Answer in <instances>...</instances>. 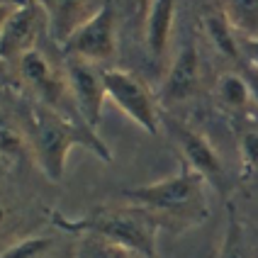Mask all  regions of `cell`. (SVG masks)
Listing matches in <instances>:
<instances>
[{
  "instance_id": "obj_1",
  "label": "cell",
  "mask_w": 258,
  "mask_h": 258,
  "mask_svg": "<svg viewBox=\"0 0 258 258\" xmlns=\"http://www.w3.org/2000/svg\"><path fill=\"white\" fill-rule=\"evenodd\" d=\"M29 122H32V149H34L37 163L42 166L46 178L54 183L61 180L66 168V156L73 146H86L102 161L107 163L112 161L110 149L95 134V129L88 127L83 119L61 115L56 110L37 102L29 112Z\"/></svg>"
},
{
  "instance_id": "obj_15",
  "label": "cell",
  "mask_w": 258,
  "mask_h": 258,
  "mask_svg": "<svg viewBox=\"0 0 258 258\" xmlns=\"http://www.w3.org/2000/svg\"><path fill=\"white\" fill-rule=\"evenodd\" d=\"M27 154V137L5 112H0V158L3 161H20Z\"/></svg>"
},
{
  "instance_id": "obj_8",
  "label": "cell",
  "mask_w": 258,
  "mask_h": 258,
  "mask_svg": "<svg viewBox=\"0 0 258 258\" xmlns=\"http://www.w3.org/2000/svg\"><path fill=\"white\" fill-rule=\"evenodd\" d=\"M66 81H69L73 105H76L81 119L88 127L95 129L98 122H100L102 105L107 100L102 71L98 66L88 63V61L69 56V61H66Z\"/></svg>"
},
{
  "instance_id": "obj_20",
  "label": "cell",
  "mask_w": 258,
  "mask_h": 258,
  "mask_svg": "<svg viewBox=\"0 0 258 258\" xmlns=\"http://www.w3.org/2000/svg\"><path fill=\"white\" fill-rule=\"evenodd\" d=\"M239 151L248 173H258V127H246L239 134Z\"/></svg>"
},
{
  "instance_id": "obj_24",
  "label": "cell",
  "mask_w": 258,
  "mask_h": 258,
  "mask_svg": "<svg viewBox=\"0 0 258 258\" xmlns=\"http://www.w3.org/2000/svg\"><path fill=\"white\" fill-rule=\"evenodd\" d=\"M3 219H5V207H3V202H0V224H3Z\"/></svg>"
},
{
  "instance_id": "obj_4",
  "label": "cell",
  "mask_w": 258,
  "mask_h": 258,
  "mask_svg": "<svg viewBox=\"0 0 258 258\" xmlns=\"http://www.w3.org/2000/svg\"><path fill=\"white\" fill-rule=\"evenodd\" d=\"M15 66H17L20 78L32 88V93L39 98L42 105L56 110L61 115L81 119L76 105H73L71 88H69L66 76H61V73L51 66V61L46 58V54H44L39 46H37V49H29L27 54H22Z\"/></svg>"
},
{
  "instance_id": "obj_3",
  "label": "cell",
  "mask_w": 258,
  "mask_h": 258,
  "mask_svg": "<svg viewBox=\"0 0 258 258\" xmlns=\"http://www.w3.org/2000/svg\"><path fill=\"white\" fill-rule=\"evenodd\" d=\"M205 183L207 180L200 173L192 171L185 161H180V171L175 175L151 185L124 190L122 198L129 200V205L149 210L151 215H168L183 222H200L207 215Z\"/></svg>"
},
{
  "instance_id": "obj_6",
  "label": "cell",
  "mask_w": 258,
  "mask_h": 258,
  "mask_svg": "<svg viewBox=\"0 0 258 258\" xmlns=\"http://www.w3.org/2000/svg\"><path fill=\"white\" fill-rule=\"evenodd\" d=\"M102 78H105L107 98L115 102L132 122H137L144 132L158 134L156 100H154L151 90L146 88L142 78H137L129 71H122V69H105Z\"/></svg>"
},
{
  "instance_id": "obj_21",
  "label": "cell",
  "mask_w": 258,
  "mask_h": 258,
  "mask_svg": "<svg viewBox=\"0 0 258 258\" xmlns=\"http://www.w3.org/2000/svg\"><path fill=\"white\" fill-rule=\"evenodd\" d=\"M244 81L246 86H248V93H251V102H256L258 105V66H251V63H246L244 66Z\"/></svg>"
},
{
  "instance_id": "obj_19",
  "label": "cell",
  "mask_w": 258,
  "mask_h": 258,
  "mask_svg": "<svg viewBox=\"0 0 258 258\" xmlns=\"http://www.w3.org/2000/svg\"><path fill=\"white\" fill-rule=\"evenodd\" d=\"M49 246H51L49 236H27V239H22L17 244L8 246L0 253V258H39Z\"/></svg>"
},
{
  "instance_id": "obj_14",
  "label": "cell",
  "mask_w": 258,
  "mask_h": 258,
  "mask_svg": "<svg viewBox=\"0 0 258 258\" xmlns=\"http://www.w3.org/2000/svg\"><path fill=\"white\" fill-rule=\"evenodd\" d=\"M215 98L227 112H234V115L244 112L246 105L251 102V93H248L244 76H239V73L219 76V81L215 86Z\"/></svg>"
},
{
  "instance_id": "obj_25",
  "label": "cell",
  "mask_w": 258,
  "mask_h": 258,
  "mask_svg": "<svg viewBox=\"0 0 258 258\" xmlns=\"http://www.w3.org/2000/svg\"><path fill=\"white\" fill-rule=\"evenodd\" d=\"M134 258H139V256H134Z\"/></svg>"
},
{
  "instance_id": "obj_22",
  "label": "cell",
  "mask_w": 258,
  "mask_h": 258,
  "mask_svg": "<svg viewBox=\"0 0 258 258\" xmlns=\"http://www.w3.org/2000/svg\"><path fill=\"white\" fill-rule=\"evenodd\" d=\"M241 54L251 66H258V37H241Z\"/></svg>"
},
{
  "instance_id": "obj_7",
  "label": "cell",
  "mask_w": 258,
  "mask_h": 258,
  "mask_svg": "<svg viewBox=\"0 0 258 258\" xmlns=\"http://www.w3.org/2000/svg\"><path fill=\"white\" fill-rule=\"evenodd\" d=\"M44 27H49V17L37 0L17 3L0 32V61L17 63L22 54L37 49Z\"/></svg>"
},
{
  "instance_id": "obj_10",
  "label": "cell",
  "mask_w": 258,
  "mask_h": 258,
  "mask_svg": "<svg viewBox=\"0 0 258 258\" xmlns=\"http://www.w3.org/2000/svg\"><path fill=\"white\" fill-rule=\"evenodd\" d=\"M200 83V54L195 42H185L175 54L171 71L166 76V83L161 90V100L166 102H185L195 95Z\"/></svg>"
},
{
  "instance_id": "obj_12",
  "label": "cell",
  "mask_w": 258,
  "mask_h": 258,
  "mask_svg": "<svg viewBox=\"0 0 258 258\" xmlns=\"http://www.w3.org/2000/svg\"><path fill=\"white\" fill-rule=\"evenodd\" d=\"M175 22V0H151L146 15V49L154 58H161L171 42Z\"/></svg>"
},
{
  "instance_id": "obj_11",
  "label": "cell",
  "mask_w": 258,
  "mask_h": 258,
  "mask_svg": "<svg viewBox=\"0 0 258 258\" xmlns=\"http://www.w3.org/2000/svg\"><path fill=\"white\" fill-rule=\"evenodd\" d=\"M49 17V29L58 44H66L81 25H86L107 0H37Z\"/></svg>"
},
{
  "instance_id": "obj_2",
  "label": "cell",
  "mask_w": 258,
  "mask_h": 258,
  "mask_svg": "<svg viewBox=\"0 0 258 258\" xmlns=\"http://www.w3.org/2000/svg\"><path fill=\"white\" fill-rule=\"evenodd\" d=\"M54 219L66 231H83L90 236H100V239H107V241L132 251L139 258H156L158 217L144 207H137V205L102 207L83 219L69 222L61 215H56Z\"/></svg>"
},
{
  "instance_id": "obj_18",
  "label": "cell",
  "mask_w": 258,
  "mask_h": 258,
  "mask_svg": "<svg viewBox=\"0 0 258 258\" xmlns=\"http://www.w3.org/2000/svg\"><path fill=\"white\" fill-rule=\"evenodd\" d=\"M78 258H134V253L127 251V248H122V246L112 244V241H107V239L88 234L86 239H83L81 256Z\"/></svg>"
},
{
  "instance_id": "obj_16",
  "label": "cell",
  "mask_w": 258,
  "mask_h": 258,
  "mask_svg": "<svg viewBox=\"0 0 258 258\" xmlns=\"http://www.w3.org/2000/svg\"><path fill=\"white\" fill-rule=\"evenodd\" d=\"M224 15L241 37H258V0H229Z\"/></svg>"
},
{
  "instance_id": "obj_9",
  "label": "cell",
  "mask_w": 258,
  "mask_h": 258,
  "mask_svg": "<svg viewBox=\"0 0 258 258\" xmlns=\"http://www.w3.org/2000/svg\"><path fill=\"white\" fill-rule=\"evenodd\" d=\"M173 139L180 149V161H185L192 171H198L217 190L224 187V166H222V158L215 151V146L202 137L200 132H195L192 127H187L183 122H168Z\"/></svg>"
},
{
  "instance_id": "obj_17",
  "label": "cell",
  "mask_w": 258,
  "mask_h": 258,
  "mask_svg": "<svg viewBox=\"0 0 258 258\" xmlns=\"http://www.w3.org/2000/svg\"><path fill=\"white\" fill-rule=\"evenodd\" d=\"M217 258H251L248 256V246H246V236L241 229V222L234 212V207H229V224L224 231V241L219 248Z\"/></svg>"
},
{
  "instance_id": "obj_5",
  "label": "cell",
  "mask_w": 258,
  "mask_h": 258,
  "mask_svg": "<svg viewBox=\"0 0 258 258\" xmlns=\"http://www.w3.org/2000/svg\"><path fill=\"white\" fill-rule=\"evenodd\" d=\"M63 51L93 66L110 63L117 54V13L115 0H107L86 25L73 32L63 44Z\"/></svg>"
},
{
  "instance_id": "obj_23",
  "label": "cell",
  "mask_w": 258,
  "mask_h": 258,
  "mask_svg": "<svg viewBox=\"0 0 258 258\" xmlns=\"http://www.w3.org/2000/svg\"><path fill=\"white\" fill-rule=\"evenodd\" d=\"M13 10H15L13 3H3L0 5V32H3V27H5V22H8V17H10Z\"/></svg>"
},
{
  "instance_id": "obj_13",
  "label": "cell",
  "mask_w": 258,
  "mask_h": 258,
  "mask_svg": "<svg viewBox=\"0 0 258 258\" xmlns=\"http://www.w3.org/2000/svg\"><path fill=\"white\" fill-rule=\"evenodd\" d=\"M205 32L210 37V42L222 56H227L229 61H239L241 58V39L236 37V29L231 27L229 17L224 13H212L202 20Z\"/></svg>"
}]
</instances>
